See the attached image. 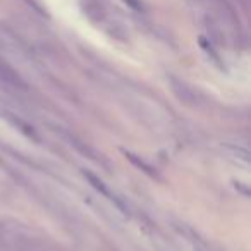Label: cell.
<instances>
[{
	"instance_id": "1",
	"label": "cell",
	"mask_w": 251,
	"mask_h": 251,
	"mask_svg": "<svg viewBox=\"0 0 251 251\" xmlns=\"http://www.w3.org/2000/svg\"><path fill=\"white\" fill-rule=\"evenodd\" d=\"M83 176L88 179V181L91 182V184H93V188H95V189H98V191H100L103 196H107L108 200H115V196L112 195V193H110V189H108L107 186H105V182L101 181V179H98L97 176H95V174H91V172H88V171H83Z\"/></svg>"
},
{
	"instance_id": "2",
	"label": "cell",
	"mask_w": 251,
	"mask_h": 251,
	"mask_svg": "<svg viewBox=\"0 0 251 251\" xmlns=\"http://www.w3.org/2000/svg\"><path fill=\"white\" fill-rule=\"evenodd\" d=\"M0 79L5 81V83H9V84H14V86L23 84V81L19 79L18 74H16L11 67L5 66V64H2V62H0Z\"/></svg>"
},
{
	"instance_id": "3",
	"label": "cell",
	"mask_w": 251,
	"mask_h": 251,
	"mask_svg": "<svg viewBox=\"0 0 251 251\" xmlns=\"http://www.w3.org/2000/svg\"><path fill=\"white\" fill-rule=\"evenodd\" d=\"M126 157L129 158L131 162H133L136 167H140L143 172H147L148 176H151V177H158V174H157V171H155L151 165H148L147 162H143V160H140V158L136 157V155H133V153H126Z\"/></svg>"
},
{
	"instance_id": "4",
	"label": "cell",
	"mask_w": 251,
	"mask_h": 251,
	"mask_svg": "<svg viewBox=\"0 0 251 251\" xmlns=\"http://www.w3.org/2000/svg\"><path fill=\"white\" fill-rule=\"evenodd\" d=\"M124 2L126 4H129L133 9H136V11H141V9H143V5H141L140 0H124Z\"/></svg>"
}]
</instances>
